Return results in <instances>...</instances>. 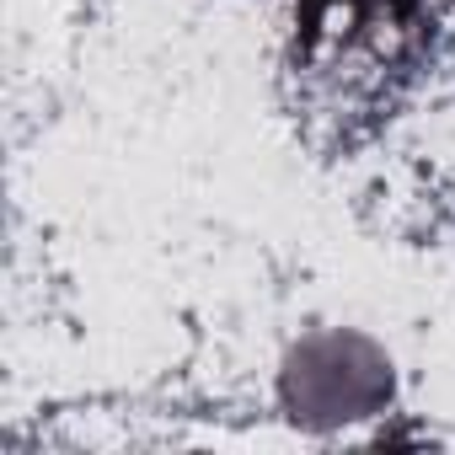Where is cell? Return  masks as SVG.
<instances>
[{
    "instance_id": "1",
    "label": "cell",
    "mask_w": 455,
    "mask_h": 455,
    "mask_svg": "<svg viewBox=\"0 0 455 455\" xmlns=\"http://www.w3.org/2000/svg\"><path fill=\"white\" fill-rule=\"evenodd\" d=\"M386 364L359 338H316L290 364V402L311 418H359L380 402Z\"/></svg>"
}]
</instances>
